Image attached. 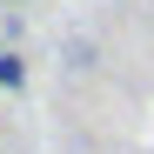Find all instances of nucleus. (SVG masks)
Returning <instances> with one entry per match:
<instances>
[{
  "instance_id": "1",
  "label": "nucleus",
  "mask_w": 154,
  "mask_h": 154,
  "mask_svg": "<svg viewBox=\"0 0 154 154\" xmlns=\"http://www.w3.org/2000/svg\"><path fill=\"white\" fill-rule=\"evenodd\" d=\"M67 67H94V40H74L67 47Z\"/></svg>"
},
{
  "instance_id": "2",
  "label": "nucleus",
  "mask_w": 154,
  "mask_h": 154,
  "mask_svg": "<svg viewBox=\"0 0 154 154\" xmlns=\"http://www.w3.org/2000/svg\"><path fill=\"white\" fill-rule=\"evenodd\" d=\"M0 7H20V0H0Z\"/></svg>"
}]
</instances>
